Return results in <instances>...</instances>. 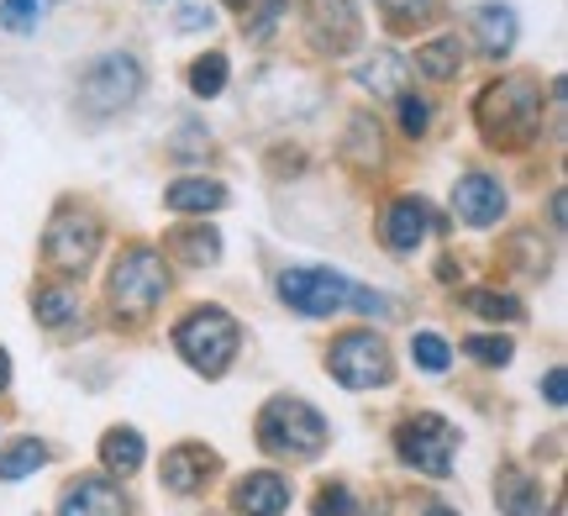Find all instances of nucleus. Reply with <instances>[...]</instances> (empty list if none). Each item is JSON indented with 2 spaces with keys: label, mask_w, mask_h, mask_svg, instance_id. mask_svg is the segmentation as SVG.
I'll return each instance as SVG.
<instances>
[{
  "label": "nucleus",
  "mask_w": 568,
  "mask_h": 516,
  "mask_svg": "<svg viewBox=\"0 0 568 516\" xmlns=\"http://www.w3.org/2000/svg\"><path fill=\"white\" fill-rule=\"evenodd\" d=\"M42 253L48 264L63 269V274H84L101 253V222L90 211H59L48 222V237H42Z\"/></svg>",
  "instance_id": "7"
},
{
  "label": "nucleus",
  "mask_w": 568,
  "mask_h": 516,
  "mask_svg": "<svg viewBox=\"0 0 568 516\" xmlns=\"http://www.w3.org/2000/svg\"><path fill=\"white\" fill-rule=\"evenodd\" d=\"M258 443L280 458H316L326 448V416L311 401L274 395L258 416Z\"/></svg>",
  "instance_id": "3"
},
{
  "label": "nucleus",
  "mask_w": 568,
  "mask_h": 516,
  "mask_svg": "<svg viewBox=\"0 0 568 516\" xmlns=\"http://www.w3.org/2000/svg\"><path fill=\"white\" fill-rule=\"evenodd\" d=\"M305 38L322 53H347L358 42V17L347 0H311L305 6Z\"/></svg>",
  "instance_id": "10"
},
{
  "label": "nucleus",
  "mask_w": 568,
  "mask_h": 516,
  "mask_svg": "<svg viewBox=\"0 0 568 516\" xmlns=\"http://www.w3.org/2000/svg\"><path fill=\"white\" fill-rule=\"evenodd\" d=\"M247 11H253V17H243V32L253 42H268L274 38V21L284 17V0H253Z\"/></svg>",
  "instance_id": "29"
},
{
  "label": "nucleus",
  "mask_w": 568,
  "mask_h": 516,
  "mask_svg": "<svg viewBox=\"0 0 568 516\" xmlns=\"http://www.w3.org/2000/svg\"><path fill=\"white\" fill-rule=\"evenodd\" d=\"M410 358H416V370L443 374L447 364H453V348H447L443 332H416V337H410Z\"/></svg>",
  "instance_id": "26"
},
{
  "label": "nucleus",
  "mask_w": 568,
  "mask_h": 516,
  "mask_svg": "<svg viewBox=\"0 0 568 516\" xmlns=\"http://www.w3.org/2000/svg\"><path fill=\"white\" fill-rule=\"evenodd\" d=\"M500 512L506 516H537L542 512V490H537V479L521 475V469L500 475Z\"/></svg>",
  "instance_id": "22"
},
{
  "label": "nucleus",
  "mask_w": 568,
  "mask_h": 516,
  "mask_svg": "<svg viewBox=\"0 0 568 516\" xmlns=\"http://www.w3.org/2000/svg\"><path fill=\"white\" fill-rule=\"evenodd\" d=\"M426 122H432V105L416 101V95H400V127H406L410 138H422Z\"/></svg>",
  "instance_id": "33"
},
{
  "label": "nucleus",
  "mask_w": 568,
  "mask_h": 516,
  "mask_svg": "<svg viewBox=\"0 0 568 516\" xmlns=\"http://www.w3.org/2000/svg\"><path fill=\"white\" fill-rule=\"evenodd\" d=\"M453 211L464 216L468 227H495L506 216V190L495 174H464L453 190Z\"/></svg>",
  "instance_id": "12"
},
{
  "label": "nucleus",
  "mask_w": 568,
  "mask_h": 516,
  "mask_svg": "<svg viewBox=\"0 0 568 516\" xmlns=\"http://www.w3.org/2000/svg\"><path fill=\"white\" fill-rule=\"evenodd\" d=\"M416 69L437 84L458 80V74H464V48H458V38H432L426 48H416Z\"/></svg>",
  "instance_id": "19"
},
{
  "label": "nucleus",
  "mask_w": 568,
  "mask_h": 516,
  "mask_svg": "<svg viewBox=\"0 0 568 516\" xmlns=\"http://www.w3.org/2000/svg\"><path fill=\"white\" fill-rule=\"evenodd\" d=\"M163 290H169V274H163V259L153 249H132L111 269V311L122 322H142L163 301Z\"/></svg>",
  "instance_id": "5"
},
{
  "label": "nucleus",
  "mask_w": 568,
  "mask_h": 516,
  "mask_svg": "<svg viewBox=\"0 0 568 516\" xmlns=\"http://www.w3.org/2000/svg\"><path fill=\"white\" fill-rule=\"evenodd\" d=\"M163 206L180 211V216H190V211H222L226 206V185H216V180H174V185L163 190Z\"/></svg>",
  "instance_id": "17"
},
{
  "label": "nucleus",
  "mask_w": 568,
  "mask_h": 516,
  "mask_svg": "<svg viewBox=\"0 0 568 516\" xmlns=\"http://www.w3.org/2000/svg\"><path fill=\"white\" fill-rule=\"evenodd\" d=\"M464 348H468V358H479V364H489V370H506L510 358H516V343H510V337H495V332L468 337Z\"/></svg>",
  "instance_id": "28"
},
{
  "label": "nucleus",
  "mask_w": 568,
  "mask_h": 516,
  "mask_svg": "<svg viewBox=\"0 0 568 516\" xmlns=\"http://www.w3.org/2000/svg\"><path fill=\"white\" fill-rule=\"evenodd\" d=\"M42 6H48V0H6V6H0V27H6V32H32L42 21Z\"/></svg>",
  "instance_id": "30"
},
{
  "label": "nucleus",
  "mask_w": 568,
  "mask_h": 516,
  "mask_svg": "<svg viewBox=\"0 0 568 516\" xmlns=\"http://www.w3.org/2000/svg\"><path fill=\"white\" fill-rule=\"evenodd\" d=\"M437 227H443V216H432V206L416 201V195H400V201L379 216V237H385V249H395V253H416L426 232H437Z\"/></svg>",
  "instance_id": "11"
},
{
  "label": "nucleus",
  "mask_w": 568,
  "mask_h": 516,
  "mask_svg": "<svg viewBox=\"0 0 568 516\" xmlns=\"http://www.w3.org/2000/svg\"><path fill=\"white\" fill-rule=\"evenodd\" d=\"M311 516H358V500H353L347 485H322V490H316V512Z\"/></svg>",
  "instance_id": "32"
},
{
  "label": "nucleus",
  "mask_w": 568,
  "mask_h": 516,
  "mask_svg": "<svg viewBox=\"0 0 568 516\" xmlns=\"http://www.w3.org/2000/svg\"><path fill=\"white\" fill-rule=\"evenodd\" d=\"M142 80H148V74H142L138 53H101V59L80 74V111L95 117V122H105V117H116V111H126V105L138 101Z\"/></svg>",
  "instance_id": "4"
},
{
  "label": "nucleus",
  "mask_w": 568,
  "mask_h": 516,
  "mask_svg": "<svg viewBox=\"0 0 568 516\" xmlns=\"http://www.w3.org/2000/svg\"><path fill=\"white\" fill-rule=\"evenodd\" d=\"M48 464V443H38V437H21L11 454L0 458V479H27L32 469H42Z\"/></svg>",
  "instance_id": "25"
},
{
  "label": "nucleus",
  "mask_w": 568,
  "mask_h": 516,
  "mask_svg": "<svg viewBox=\"0 0 568 516\" xmlns=\"http://www.w3.org/2000/svg\"><path fill=\"white\" fill-rule=\"evenodd\" d=\"M169 253H180L184 264H216L222 237H216V227L195 222V227H184V232H174V237H169Z\"/></svg>",
  "instance_id": "21"
},
{
  "label": "nucleus",
  "mask_w": 568,
  "mask_h": 516,
  "mask_svg": "<svg viewBox=\"0 0 568 516\" xmlns=\"http://www.w3.org/2000/svg\"><path fill=\"white\" fill-rule=\"evenodd\" d=\"M237 343H243V327H237L222 306L190 311L180 327H174V348H180V358L195 374H205V380L226 374V364L237 358Z\"/></svg>",
  "instance_id": "2"
},
{
  "label": "nucleus",
  "mask_w": 568,
  "mask_h": 516,
  "mask_svg": "<svg viewBox=\"0 0 568 516\" xmlns=\"http://www.w3.org/2000/svg\"><path fill=\"white\" fill-rule=\"evenodd\" d=\"M474 32H479V48H485L489 59H510V48H516V11L510 6H479V17H474Z\"/></svg>",
  "instance_id": "16"
},
{
  "label": "nucleus",
  "mask_w": 568,
  "mask_h": 516,
  "mask_svg": "<svg viewBox=\"0 0 568 516\" xmlns=\"http://www.w3.org/2000/svg\"><path fill=\"white\" fill-rule=\"evenodd\" d=\"M190 90H195L201 101H216V95L226 90V53H216V48H211L205 59L190 63Z\"/></svg>",
  "instance_id": "24"
},
{
  "label": "nucleus",
  "mask_w": 568,
  "mask_h": 516,
  "mask_svg": "<svg viewBox=\"0 0 568 516\" xmlns=\"http://www.w3.org/2000/svg\"><path fill=\"white\" fill-rule=\"evenodd\" d=\"M542 385H548V401H552V406H564V401H568V391H564V370H548V380H542Z\"/></svg>",
  "instance_id": "36"
},
{
  "label": "nucleus",
  "mask_w": 568,
  "mask_h": 516,
  "mask_svg": "<svg viewBox=\"0 0 568 516\" xmlns=\"http://www.w3.org/2000/svg\"><path fill=\"white\" fill-rule=\"evenodd\" d=\"M222 6H237V11H247V6H253V0H222Z\"/></svg>",
  "instance_id": "39"
},
{
  "label": "nucleus",
  "mask_w": 568,
  "mask_h": 516,
  "mask_svg": "<svg viewBox=\"0 0 568 516\" xmlns=\"http://www.w3.org/2000/svg\"><path fill=\"white\" fill-rule=\"evenodd\" d=\"M426 516H458L453 506H426Z\"/></svg>",
  "instance_id": "38"
},
{
  "label": "nucleus",
  "mask_w": 568,
  "mask_h": 516,
  "mask_svg": "<svg viewBox=\"0 0 568 516\" xmlns=\"http://www.w3.org/2000/svg\"><path fill=\"white\" fill-rule=\"evenodd\" d=\"M468 311H474V316H489V322H521V316H527L521 301H510L500 290H474V295H468Z\"/></svg>",
  "instance_id": "27"
},
{
  "label": "nucleus",
  "mask_w": 568,
  "mask_h": 516,
  "mask_svg": "<svg viewBox=\"0 0 568 516\" xmlns=\"http://www.w3.org/2000/svg\"><path fill=\"white\" fill-rule=\"evenodd\" d=\"M142 458H148V448H142V437L132 427H111L101 437V464L111 475H132V469H142Z\"/></svg>",
  "instance_id": "20"
},
{
  "label": "nucleus",
  "mask_w": 568,
  "mask_h": 516,
  "mask_svg": "<svg viewBox=\"0 0 568 516\" xmlns=\"http://www.w3.org/2000/svg\"><path fill=\"white\" fill-rule=\"evenodd\" d=\"M32 311H38L42 327H63V322H74V316H80V301H74V290L48 285V290L32 295Z\"/></svg>",
  "instance_id": "23"
},
{
  "label": "nucleus",
  "mask_w": 568,
  "mask_h": 516,
  "mask_svg": "<svg viewBox=\"0 0 568 516\" xmlns=\"http://www.w3.org/2000/svg\"><path fill=\"white\" fill-rule=\"evenodd\" d=\"M474 117H479L489 143L516 148V143H527V138H537V122H542V90H537V80H527V74L495 80V84H485V95L474 101Z\"/></svg>",
  "instance_id": "1"
},
{
  "label": "nucleus",
  "mask_w": 568,
  "mask_h": 516,
  "mask_svg": "<svg viewBox=\"0 0 568 516\" xmlns=\"http://www.w3.org/2000/svg\"><path fill=\"white\" fill-rule=\"evenodd\" d=\"M453 443H458V433L432 412L410 416L406 427H395V454L406 458L410 469H422V475H432V479L453 475Z\"/></svg>",
  "instance_id": "6"
},
{
  "label": "nucleus",
  "mask_w": 568,
  "mask_h": 516,
  "mask_svg": "<svg viewBox=\"0 0 568 516\" xmlns=\"http://www.w3.org/2000/svg\"><path fill=\"white\" fill-rule=\"evenodd\" d=\"M59 516H126V496L111 479H80L63 490Z\"/></svg>",
  "instance_id": "13"
},
{
  "label": "nucleus",
  "mask_w": 568,
  "mask_h": 516,
  "mask_svg": "<svg viewBox=\"0 0 568 516\" xmlns=\"http://www.w3.org/2000/svg\"><path fill=\"white\" fill-rule=\"evenodd\" d=\"M326 370L337 374L347 391H379V385H389V353L374 332H347L332 343Z\"/></svg>",
  "instance_id": "9"
},
{
  "label": "nucleus",
  "mask_w": 568,
  "mask_h": 516,
  "mask_svg": "<svg viewBox=\"0 0 568 516\" xmlns=\"http://www.w3.org/2000/svg\"><path fill=\"white\" fill-rule=\"evenodd\" d=\"M379 6H385V17L395 21V27H416V21L437 17V6H443V0H379Z\"/></svg>",
  "instance_id": "31"
},
{
  "label": "nucleus",
  "mask_w": 568,
  "mask_h": 516,
  "mask_svg": "<svg viewBox=\"0 0 568 516\" xmlns=\"http://www.w3.org/2000/svg\"><path fill=\"white\" fill-rule=\"evenodd\" d=\"M406 74H410V59L389 53V48L353 69V80L364 84V90H374V95H400V90H406Z\"/></svg>",
  "instance_id": "18"
},
{
  "label": "nucleus",
  "mask_w": 568,
  "mask_h": 516,
  "mask_svg": "<svg viewBox=\"0 0 568 516\" xmlns=\"http://www.w3.org/2000/svg\"><path fill=\"white\" fill-rule=\"evenodd\" d=\"M237 512L243 516H280L290 512V479L274 475V469H258V475H247L237 485Z\"/></svg>",
  "instance_id": "14"
},
{
  "label": "nucleus",
  "mask_w": 568,
  "mask_h": 516,
  "mask_svg": "<svg viewBox=\"0 0 568 516\" xmlns=\"http://www.w3.org/2000/svg\"><path fill=\"white\" fill-rule=\"evenodd\" d=\"M347 280L337 269H322V264H301V269H284L280 274V301L301 316H332V311L347 306Z\"/></svg>",
  "instance_id": "8"
},
{
  "label": "nucleus",
  "mask_w": 568,
  "mask_h": 516,
  "mask_svg": "<svg viewBox=\"0 0 568 516\" xmlns=\"http://www.w3.org/2000/svg\"><path fill=\"white\" fill-rule=\"evenodd\" d=\"M347 301L364 311V316H389V311H395L385 295H374V290H347Z\"/></svg>",
  "instance_id": "34"
},
{
  "label": "nucleus",
  "mask_w": 568,
  "mask_h": 516,
  "mask_svg": "<svg viewBox=\"0 0 568 516\" xmlns=\"http://www.w3.org/2000/svg\"><path fill=\"white\" fill-rule=\"evenodd\" d=\"M211 464H216V454H205V448H195V443H184V448H174V454H163V485H169L174 496H190V490H201L205 485Z\"/></svg>",
  "instance_id": "15"
},
{
  "label": "nucleus",
  "mask_w": 568,
  "mask_h": 516,
  "mask_svg": "<svg viewBox=\"0 0 568 516\" xmlns=\"http://www.w3.org/2000/svg\"><path fill=\"white\" fill-rule=\"evenodd\" d=\"M174 21H180V32H201V27H211L216 17H211V6H184Z\"/></svg>",
  "instance_id": "35"
},
{
  "label": "nucleus",
  "mask_w": 568,
  "mask_h": 516,
  "mask_svg": "<svg viewBox=\"0 0 568 516\" xmlns=\"http://www.w3.org/2000/svg\"><path fill=\"white\" fill-rule=\"evenodd\" d=\"M6 385H11V353L0 348V391H6Z\"/></svg>",
  "instance_id": "37"
}]
</instances>
